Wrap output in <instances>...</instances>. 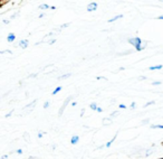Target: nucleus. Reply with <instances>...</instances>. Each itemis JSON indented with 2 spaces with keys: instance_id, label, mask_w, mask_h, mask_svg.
<instances>
[{
  "instance_id": "f257e3e1",
  "label": "nucleus",
  "mask_w": 163,
  "mask_h": 159,
  "mask_svg": "<svg viewBox=\"0 0 163 159\" xmlns=\"http://www.w3.org/2000/svg\"><path fill=\"white\" fill-rule=\"evenodd\" d=\"M129 43L134 46L136 52H141V50H143L147 46V42L142 40L140 37H131V38H129Z\"/></svg>"
},
{
  "instance_id": "f03ea898",
  "label": "nucleus",
  "mask_w": 163,
  "mask_h": 159,
  "mask_svg": "<svg viewBox=\"0 0 163 159\" xmlns=\"http://www.w3.org/2000/svg\"><path fill=\"white\" fill-rule=\"evenodd\" d=\"M74 99V96L73 95H69L68 98H66L65 99V101H64V103L61 104V109H59V111H58V117L61 118V115H63V113H64V111H65V109H66V106L68 105V103L70 102V101Z\"/></svg>"
},
{
  "instance_id": "7ed1b4c3",
  "label": "nucleus",
  "mask_w": 163,
  "mask_h": 159,
  "mask_svg": "<svg viewBox=\"0 0 163 159\" xmlns=\"http://www.w3.org/2000/svg\"><path fill=\"white\" fill-rule=\"evenodd\" d=\"M97 8H98V3L97 2H89L88 5H87V11H89V12H93V11H96Z\"/></svg>"
},
{
  "instance_id": "20e7f679",
  "label": "nucleus",
  "mask_w": 163,
  "mask_h": 159,
  "mask_svg": "<svg viewBox=\"0 0 163 159\" xmlns=\"http://www.w3.org/2000/svg\"><path fill=\"white\" fill-rule=\"evenodd\" d=\"M144 151V149L142 148V147H135V148H133V150L131 151L130 156H133V155H140L142 154Z\"/></svg>"
},
{
  "instance_id": "39448f33",
  "label": "nucleus",
  "mask_w": 163,
  "mask_h": 159,
  "mask_svg": "<svg viewBox=\"0 0 163 159\" xmlns=\"http://www.w3.org/2000/svg\"><path fill=\"white\" fill-rule=\"evenodd\" d=\"M28 45H29V42H28V39H21L19 43H18V46L22 49H26L28 47Z\"/></svg>"
},
{
  "instance_id": "423d86ee",
  "label": "nucleus",
  "mask_w": 163,
  "mask_h": 159,
  "mask_svg": "<svg viewBox=\"0 0 163 159\" xmlns=\"http://www.w3.org/2000/svg\"><path fill=\"white\" fill-rule=\"evenodd\" d=\"M36 103H37V100H34L30 104H27V105L24 108V110H27V112H31L34 108H35V105H36Z\"/></svg>"
},
{
  "instance_id": "0eeeda50",
  "label": "nucleus",
  "mask_w": 163,
  "mask_h": 159,
  "mask_svg": "<svg viewBox=\"0 0 163 159\" xmlns=\"http://www.w3.org/2000/svg\"><path fill=\"white\" fill-rule=\"evenodd\" d=\"M117 136H119V131H117L115 134H114V137L112 138V139H111L110 141H108V143H105V147H106V148H110L111 146L113 145V143L116 140V138H117Z\"/></svg>"
},
{
  "instance_id": "6e6552de",
  "label": "nucleus",
  "mask_w": 163,
  "mask_h": 159,
  "mask_svg": "<svg viewBox=\"0 0 163 159\" xmlns=\"http://www.w3.org/2000/svg\"><path fill=\"white\" fill-rule=\"evenodd\" d=\"M78 141H79V136H77V134L73 136L72 139H70V143H72V145H77Z\"/></svg>"
},
{
  "instance_id": "1a4fd4ad",
  "label": "nucleus",
  "mask_w": 163,
  "mask_h": 159,
  "mask_svg": "<svg viewBox=\"0 0 163 159\" xmlns=\"http://www.w3.org/2000/svg\"><path fill=\"white\" fill-rule=\"evenodd\" d=\"M112 123H113V120H112L110 117L104 118V119H103V126H106V124H107V126H111Z\"/></svg>"
},
{
  "instance_id": "9d476101",
  "label": "nucleus",
  "mask_w": 163,
  "mask_h": 159,
  "mask_svg": "<svg viewBox=\"0 0 163 159\" xmlns=\"http://www.w3.org/2000/svg\"><path fill=\"white\" fill-rule=\"evenodd\" d=\"M7 39H8L9 43L15 42V39H16V35H15L14 33H9V35L7 36Z\"/></svg>"
},
{
  "instance_id": "9b49d317",
  "label": "nucleus",
  "mask_w": 163,
  "mask_h": 159,
  "mask_svg": "<svg viewBox=\"0 0 163 159\" xmlns=\"http://www.w3.org/2000/svg\"><path fill=\"white\" fill-rule=\"evenodd\" d=\"M122 18H123V15H117V16H114L113 18H111V19L108 20V22H114L116 21V20L122 19Z\"/></svg>"
},
{
  "instance_id": "f8f14e48",
  "label": "nucleus",
  "mask_w": 163,
  "mask_h": 159,
  "mask_svg": "<svg viewBox=\"0 0 163 159\" xmlns=\"http://www.w3.org/2000/svg\"><path fill=\"white\" fill-rule=\"evenodd\" d=\"M69 76H72V74L70 73H67V74H64V75H61V76H58V81H61V80H66V78H68Z\"/></svg>"
},
{
  "instance_id": "ddd939ff",
  "label": "nucleus",
  "mask_w": 163,
  "mask_h": 159,
  "mask_svg": "<svg viewBox=\"0 0 163 159\" xmlns=\"http://www.w3.org/2000/svg\"><path fill=\"white\" fill-rule=\"evenodd\" d=\"M161 68H163V65H154V66L149 67L150 71H158V70H161Z\"/></svg>"
},
{
  "instance_id": "4468645a",
  "label": "nucleus",
  "mask_w": 163,
  "mask_h": 159,
  "mask_svg": "<svg viewBox=\"0 0 163 159\" xmlns=\"http://www.w3.org/2000/svg\"><path fill=\"white\" fill-rule=\"evenodd\" d=\"M22 138L25 139V141H27V143H30V134L28 133V132H24V134H22Z\"/></svg>"
},
{
  "instance_id": "2eb2a0df",
  "label": "nucleus",
  "mask_w": 163,
  "mask_h": 159,
  "mask_svg": "<svg viewBox=\"0 0 163 159\" xmlns=\"http://www.w3.org/2000/svg\"><path fill=\"white\" fill-rule=\"evenodd\" d=\"M39 9H42V10H47V9H50V6L47 5V3H43V5L39 6Z\"/></svg>"
},
{
  "instance_id": "dca6fc26",
  "label": "nucleus",
  "mask_w": 163,
  "mask_h": 159,
  "mask_svg": "<svg viewBox=\"0 0 163 159\" xmlns=\"http://www.w3.org/2000/svg\"><path fill=\"white\" fill-rule=\"evenodd\" d=\"M153 152H154V150H153L152 148H149L147 151H145V157H149V156H151V155H152Z\"/></svg>"
},
{
  "instance_id": "f3484780",
  "label": "nucleus",
  "mask_w": 163,
  "mask_h": 159,
  "mask_svg": "<svg viewBox=\"0 0 163 159\" xmlns=\"http://www.w3.org/2000/svg\"><path fill=\"white\" fill-rule=\"evenodd\" d=\"M119 115H120V111H114L113 113H112V115H110V118L112 119V120H113L114 118H115V117H119Z\"/></svg>"
},
{
  "instance_id": "a211bd4d",
  "label": "nucleus",
  "mask_w": 163,
  "mask_h": 159,
  "mask_svg": "<svg viewBox=\"0 0 163 159\" xmlns=\"http://www.w3.org/2000/svg\"><path fill=\"white\" fill-rule=\"evenodd\" d=\"M61 89H63V87H56V89L53 91V93H52V94H53V95H56L58 92H61Z\"/></svg>"
},
{
  "instance_id": "6ab92c4d",
  "label": "nucleus",
  "mask_w": 163,
  "mask_h": 159,
  "mask_svg": "<svg viewBox=\"0 0 163 159\" xmlns=\"http://www.w3.org/2000/svg\"><path fill=\"white\" fill-rule=\"evenodd\" d=\"M89 108H91V110H93V111H96L98 105H97L96 103H92V104H89Z\"/></svg>"
},
{
  "instance_id": "aec40b11",
  "label": "nucleus",
  "mask_w": 163,
  "mask_h": 159,
  "mask_svg": "<svg viewBox=\"0 0 163 159\" xmlns=\"http://www.w3.org/2000/svg\"><path fill=\"white\" fill-rule=\"evenodd\" d=\"M152 129H163V124H151Z\"/></svg>"
},
{
  "instance_id": "412c9836",
  "label": "nucleus",
  "mask_w": 163,
  "mask_h": 159,
  "mask_svg": "<svg viewBox=\"0 0 163 159\" xmlns=\"http://www.w3.org/2000/svg\"><path fill=\"white\" fill-rule=\"evenodd\" d=\"M45 134H46V132H45V131H38V133H37V137H38L39 139H42Z\"/></svg>"
},
{
  "instance_id": "4be33fe9",
  "label": "nucleus",
  "mask_w": 163,
  "mask_h": 159,
  "mask_svg": "<svg viewBox=\"0 0 163 159\" xmlns=\"http://www.w3.org/2000/svg\"><path fill=\"white\" fill-rule=\"evenodd\" d=\"M153 104H155V101H149L147 104H144V108H147V106L153 105Z\"/></svg>"
},
{
  "instance_id": "5701e85b",
  "label": "nucleus",
  "mask_w": 163,
  "mask_h": 159,
  "mask_svg": "<svg viewBox=\"0 0 163 159\" xmlns=\"http://www.w3.org/2000/svg\"><path fill=\"white\" fill-rule=\"evenodd\" d=\"M55 42H56V38H50L49 40H48V45H53V44H55Z\"/></svg>"
},
{
  "instance_id": "b1692460",
  "label": "nucleus",
  "mask_w": 163,
  "mask_h": 159,
  "mask_svg": "<svg viewBox=\"0 0 163 159\" xmlns=\"http://www.w3.org/2000/svg\"><path fill=\"white\" fill-rule=\"evenodd\" d=\"M69 25H70V24H69V22H67V24H64V25H61V29H64V28H67V27H69Z\"/></svg>"
},
{
  "instance_id": "393cba45",
  "label": "nucleus",
  "mask_w": 163,
  "mask_h": 159,
  "mask_svg": "<svg viewBox=\"0 0 163 159\" xmlns=\"http://www.w3.org/2000/svg\"><path fill=\"white\" fill-rule=\"evenodd\" d=\"M49 108V101H46L44 104V109H48Z\"/></svg>"
},
{
  "instance_id": "a878e982",
  "label": "nucleus",
  "mask_w": 163,
  "mask_h": 159,
  "mask_svg": "<svg viewBox=\"0 0 163 159\" xmlns=\"http://www.w3.org/2000/svg\"><path fill=\"white\" fill-rule=\"evenodd\" d=\"M12 113H14V110H11V111L9 112V113H7V115H5V118H9V117H11V115H12Z\"/></svg>"
},
{
  "instance_id": "bb28decb",
  "label": "nucleus",
  "mask_w": 163,
  "mask_h": 159,
  "mask_svg": "<svg viewBox=\"0 0 163 159\" xmlns=\"http://www.w3.org/2000/svg\"><path fill=\"white\" fill-rule=\"evenodd\" d=\"M149 122H150V119H145V120L142 121V124L145 126V124H149Z\"/></svg>"
},
{
  "instance_id": "cd10ccee",
  "label": "nucleus",
  "mask_w": 163,
  "mask_h": 159,
  "mask_svg": "<svg viewBox=\"0 0 163 159\" xmlns=\"http://www.w3.org/2000/svg\"><path fill=\"white\" fill-rule=\"evenodd\" d=\"M130 108H131V109H135V108H136L135 102H132V103H131V105H130Z\"/></svg>"
},
{
  "instance_id": "c85d7f7f",
  "label": "nucleus",
  "mask_w": 163,
  "mask_h": 159,
  "mask_svg": "<svg viewBox=\"0 0 163 159\" xmlns=\"http://www.w3.org/2000/svg\"><path fill=\"white\" fill-rule=\"evenodd\" d=\"M119 108H120L121 110H124V109H126V105H125V104H120Z\"/></svg>"
},
{
  "instance_id": "c756f323",
  "label": "nucleus",
  "mask_w": 163,
  "mask_h": 159,
  "mask_svg": "<svg viewBox=\"0 0 163 159\" xmlns=\"http://www.w3.org/2000/svg\"><path fill=\"white\" fill-rule=\"evenodd\" d=\"M152 85H161V82L160 81H154V82H152Z\"/></svg>"
},
{
  "instance_id": "7c9ffc66",
  "label": "nucleus",
  "mask_w": 163,
  "mask_h": 159,
  "mask_svg": "<svg viewBox=\"0 0 163 159\" xmlns=\"http://www.w3.org/2000/svg\"><path fill=\"white\" fill-rule=\"evenodd\" d=\"M16 152H17V154H18V155H22V152H24V151H22L21 149H17Z\"/></svg>"
},
{
  "instance_id": "2f4dec72",
  "label": "nucleus",
  "mask_w": 163,
  "mask_h": 159,
  "mask_svg": "<svg viewBox=\"0 0 163 159\" xmlns=\"http://www.w3.org/2000/svg\"><path fill=\"white\" fill-rule=\"evenodd\" d=\"M97 80H98V81H100V80H104V81H107V80H106L105 77H103V76H97Z\"/></svg>"
},
{
  "instance_id": "473e14b6",
  "label": "nucleus",
  "mask_w": 163,
  "mask_h": 159,
  "mask_svg": "<svg viewBox=\"0 0 163 159\" xmlns=\"http://www.w3.org/2000/svg\"><path fill=\"white\" fill-rule=\"evenodd\" d=\"M144 80H147L145 76H140V77H138V81H144Z\"/></svg>"
},
{
  "instance_id": "72a5a7b5",
  "label": "nucleus",
  "mask_w": 163,
  "mask_h": 159,
  "mask_svg": "<svg viewBox=\"0 0 163 159\" xmlns=\"http://www.w3.org/2000/svg\"><path fill=\"white\" fill-rule=\"evenodd\" d=\"M96 112H98V113H102V112H103V109L98 106V108H97V110H96Z\"/></svg>"
},
{
  "instance_id": "f704fd0d",
  "label": "nucleus",
  "mask_w": 163,
  "mask_h": 159,
  "mask_svg": "<svg viewBox=\"0 0 163 159\" xmlns=\"http://www.w3.org/2000/svg\"><path fill=\"white\" fill-rule=\"evenodd\" d=\"M8 155H2V156H1V158L0 159H8Z\"/></svg>"
},
{
  "instance_id": "c9c22d12",
  "label": "nucleus",
  "mask_w": 163,
  "mask_h": 159,
  "mask_svg": "<svg viewBox=\"0 0 163 159\" xmlns=\"http://www.w3.org/2000/svg\"><path fill=\"white\" fill-rule=\"evenodd\" d=\"M45 16H46V14H45V12H43V14L39 15V18H44Z\"/></svg>"
},
{
  "instance_id": "e433bc0d",
  "label": "nucleus",
  "mask_w": 163,
  "mask_h": 159,
  "mask_svg": "<svg viewBox=\"0 0 163 159\" xmlns=\"http://www.w3.org/2000/svg\"><path fill=\"white\" fill-rule=\"evenodd\" d=\"M29 77H37V74H30V75H29Z\"/></svg>"
},
{
  "instance_id": "4c0bfd02",
  "label": "nucleus",
  "mask_w": 163,
  "mask_h": 159,
  "mask_svg": "<svg viewBox=\"0 0 163 159\" xmlns=\"http://www.w3.org/2000/svg\"><path fill=\"white\" fill-rule=\"evenodd\" d=\"M2 21L5 22V24H9V22H10V20H8V19H3Z\"/></svg>"
},
{
  "instance_id": "58836bf2",
  "label": "nucleus",
  "mask_w": 163,
  "mask_h": 159,
  "mask_svg": "<svg viewBox=\"0 0 163 159\" xmlns=\"http://www.w3.org/2000/svg\"><path fill=\"white\" fill-rule=\"evenodd\" d=\"M72 105L73 106H76V105H77V102H75V101H74V102H72Z\"/></svg>"
},
{
  "instance_id": "ea45409f",
  "label": "nucleus",
  "mask_w": 163,
  "mask_h": 159,
  "mask_svg": "<svg viewBox=\"0 0 163 159\" xmlns=\"http://www.w3.org/2000/svg\"><path fill=\"white\" fill-rule=\"evenodd\" d=\"M156 19H159V20H163V16H159Z\"/></svg>"
},
{
  "instance_id": "a19ab883",
  "label": "nucleus",
  "mask_w": 163,
  "mask_h": 159,
  "mask_svg": "<svg viewBox=\"0 0 163 159\" xmlns=\"http://www.w3.org/2000/svg\"><path fill=\"white\" fill-rule=\"evenodd\" d=\"M104 147H105V145H102V146H100V147H98L97 149H102V148H104Z\"/></svg>"
},
{
  "instance_id": "79ce46f5",
  "label": "nucleus",
  "mask_w": 163,
  "mask_h": 159,
  "mask_svg": "<svg viewBox=\"0 0 163 159\" xmlns=\"http://www.w3.org/2000/svg\"><path fill=\"white\" fill-rule=\"evenodd\" d=\"M50 9H52V10H55L56 7H55V6H52V7H50Z\"/></svg>"
},
{
  "instance_id": "37998d69",
  "label": "nucleus",
  "mask_w": 163,
  "mask_h": 159,
  "mask_svg": "<svg viewBox=\"0 0 163 159\" xmlns=\"http://www.w3.org/2000/svg\"><path fill=\"white\" fill-rule=\"evenodd\" d=\"M84 111H85V110H82V113H80V117H83V115H84Z\"/></svg>"
},
{
  "instance_id": "c03bdc74",
  "label": "nucleus",
  "mask_w": 163,
  "mask_h": 159,
  "mask_svg": "<svg viewBox=\"0 0 163 159\" xmlns=\"http://www.w3.org/2000/svg\"><path fill=\"white\" fill-rule=\"evenodd\" d=\"M28 159H35V158H34L33 156H30V157H29V158H28Z\"/></svg>"
}]
</instances>
